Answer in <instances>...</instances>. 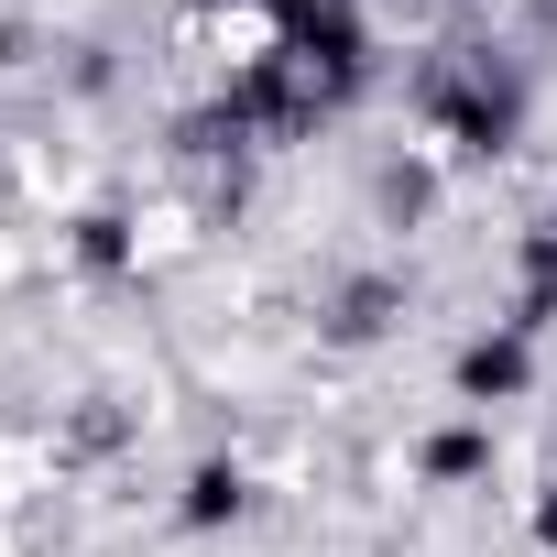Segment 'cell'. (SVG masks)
Listing matches in <instances>:
<instances>
[{"instance_id":"cell-1","label":"cell","mask_w":557,"mask_h":557,"mask_svg":"<svg viewBox=\"0 0 557 557\" xmlns=\"http://www.w3.org/2000/svg\"><path fill=\"white\" fill-rule=\"evenodd\" d=\"M459 383H470V394H513V383H524V350H513V339H503V350L481 339V350L459 361Z\"/></svg>"},{"instance_id":"cell-2","label":"cell","mask_w":557,"mask_h":557,"mask_svg":"<svg viewBox=\"0 0 557 557\" xmlns=\"http://www.w3.org/2000/svg\"><path fill=\"white\" fill-rule=\"evenodd\" d=\"M186 513H197V524H219V513H240V481H230V470H197V503H186Z\"/></svg>"}]
</instances>
